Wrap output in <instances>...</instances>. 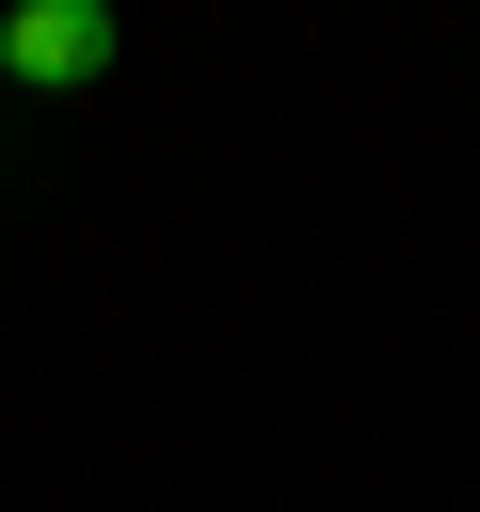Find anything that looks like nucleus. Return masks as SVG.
<instances>
[{
  "instance_id": "obj_1",
  "label": "nucleus",
  "mask_w": 480,
  "mask_h": 512,
  "mask_svg": "<svg viewBox=\"0 0 480 512\" xmlns=\"http://www.w3.org/2000/svg\"><path fill=\"white\" fill-rule=\"evenodd\" d=\"M0 64H16V80H96V64H112V16H96V0H16V16H0Z\"/></svg>"
}]
</instances>
